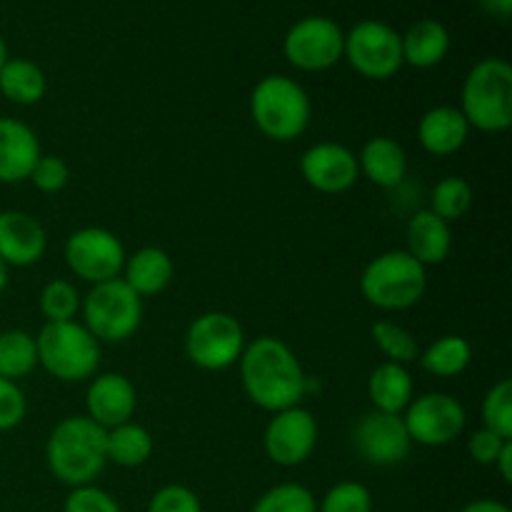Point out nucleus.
<instances>
[{
	"mask_svg": "<svg viewBox=\"0 0 512 512\" xmlns=\"http://www.w3.org/2000/svg\"><path fill=\"white\" fill-rule=\"evenodd\" d=\"M28 180H33V185L40 193L55 195L68 185L70 168L60 155H40Z\"/></svg>",
	"mask_w": 512,
	"mask_h": 512,
	"instance_id": "obj_35",
	"label": "nucleus"
},
{
	"mask_svg": "<svg viewBox=\"0 0 512 512\" xmlns=\"http://www.w3.org/2000/svg\"><path fill=\"white\" fill-rule=\"evenodd\" d=\"M470 125L460 108L453 105H438L423 113L418 123V143L425 153L435 158H448L455 155L470 138Z\"/></svg>",
	"mask_w": 512,
	"mask_h": 512,
	"instance_id": "obj_19",
	"label": "nucleus"
},
{
	"mask_svg": "<svg viewBox=\"0 0 512 512\" xmlns=\"http://www.w3.org/2000/svg\"><path fill=\"white\" fill-rule=\"evenodd\" d=\"M250 512H318V500L305 485L283 483L265 490Z\"/></svg>",
	"mask_w": 512,
	"mask_h": 512,
	"instance_id": "obj_32",
	"label": "nucleus"
},
{
	"mask_svg": "<svg viewBox=\"0 0 512 512\" xmlns=\"http://www.w3.org/2000/svg\"><path fill=\"white\" fill-rule=\"evenodd\" d=\"M300 175L318 193H348L360 180L358 155L340 143H315L300 155Z\"/></svg>",
	"mask_w": 512,
	"mask_h": 512,
	"instance_id": "obj_15",
	"label": "nucleus"
},
{
	"mask_svg": "<svg viewBox=\"0 0 512 512\" xmlns=\"http://www.w3.org/2000/svg\"><path fill=\"white\" fill-rule=\"evenodd\" d=\"M245 350V330L230 313L210 310L198 315L185 333V355L208 373L233 368Z\"/></svg>",
	"mask_w": 512,
	"mask_h": 512,
	"instance_id": "obj_8",
	"label": "nucleus"
},
{
	"mask_svg": "<svg viewBox=\"0 0 512 512\" xmlns=\"http://www.w3.org/2000/svg\"><path fill=\"white\" fill-rule=\"evenodd\" d=\"M65 265L75 278L90 285L108 283L123 275L125 248L115 233L105 228H80L68 235L63 248Z\"/></svg>",
	"mask_w": 512,
	"mask_h": 512,
	"instance_id": "obj_11",
	"label": "nucleus"
},
{
	"mask_svg": "<svg viewBox=\"0 0 512 512\" xmlns=\"http://www.w3.org/2000/svg\"><path fill=\"white\" fill-rule=\"evenodd\" d=\"M483 428L493 430L500 438L512 440V380L503 378L485 393L480 408Z\"/></svg>",
	"mask_w": 512,
	"mask_h": 512,
	"instance_id": "obj_33",
	"label": "nucleus"
},
{
	"mask_svg": "<svg viewBox=\"0 0 512 512\" xmlns=\"http://www.w3.org/2000/svg\"><path fill=\"white\" fill-rule=\"evenodd\" d=\"M38 365L60 383H83L98 373L100 343L83 323H45L35 335Z\"/></svg>",
	"mask_w": 512,
	"mask_h": 512,
	"instance_id": "obj_6",
	"label": "nucleus"
},
{
	"mask_svg": "<svg viewBox=\"0 0 512 512\" xmlns=\"http://www.w3.org/2000/svg\"><path fill=\"white\" fill-rule=\"evenodd\" d=\"M45 463L53 478L68 488L93 485L108 465L105 430L88 415H70L55 423L45 443Z\"/></svg>",
	"mask_w": 512,
	"mask_h": 512,
	"instance_id": "obj_2",
	"label": "nucleus"
},
{
	"mask_svg": "<svg viewBox=\"0 0 512 512\" xmlns=\"http://www.w3.org/2000/svg\"><path fill=\"white\" fill-rule=\"evenodd\" d=\"M148 512H203V505L185 485H165L150 498Z\"/></svg>",
	"mask_w": 512,
	"mask_h": 512,
	"instance_id": "obj_38",
	"label": "nucleus"
},
{
	"mask_svg": "<svg viewBox=\"0 0 512 512\" xmlns=\"http://www.w3.org/2000/svg\"><path fill=\"white\" fill-rule=\"evenodd\" d=\"M480 5H483L485 13L493 15V18L508 20L512 15V0H480Z\"/></svg>",
	"mask_w": 512,
	"mask_h": 512,
	"instance_id": "obj_41",
	"label": "nucleus"
},
{
	"mask_svg": "<svg viewBox=\"0 0 512 512\" xmlns=\"http://www.w3.org/2000/svg\"><path fill=\"white\" fill-rule=\"evenodd\" d=\"M505 443H508V438H500V435L493 433V430L480 428L470 435L468 453L478 465H495V460H498L500 450L505 448Z\"/></svg>",
	"mask_w": 512,
	"mask_h": 512,
	"instance_id": "obj_39",
	"label": "nucleus"
},
{
	"mask_svg": "<svg viewBox=\"0 0 512 512\" xmlns=\"http://www.w3.org/2000/svg\"><path fill=\"white\" fill-rule=\"evenodd\" d=\"M450 250H453L450 223L438 218L433 210H418L405 230V253L413 255L423 268H430L445 263Z\"/></svg>",
	"mask_w": 512,
	"mask_h": 512,
	"instance_id": "obj_20",
	"label": "nucleus"
},
{
	"mask_svg": "<svg viewBox=\"0 0 512 512\" xmlns=\"http://www.w3.org/2000/svg\"><path fill=\"white\" fill-rule=\"evenodd\" d=\"M138 408V393L123 373L93 375L85 393V415L103 430L133 420Z\"/></svg>",
	"mask_w": 512,
	"mask_h": 512,
	"instance_id": "obj_16",
	"label": "nucleus"
},
{
	"mask_svg": "<svg viewBox=\"0 0 512 512\" xmlns=\"http://www.w3.org/2000/svg\"><path fill=\"white\" fill-rule=\"evenodd\" d=\"M403 63L410 68L428 70L443 63L450 53V30L440 20L423 18L410 25L403 35Z\"/></svg>",
	"mask_w": 512,
	"mask_h": 512,
	"instance_id": "obj_22",
	"label": "nucleus"
},
{
	"mask_svg": "<svg viewBox=\"0 0 512 512\" xmlns=\"http://www.w3.org/2000/svg\"><path fill=\"white\" fill-rule=\"evenodd\" d=\"M403 423L413 445L443 448V445L455 443L463 435L468 413H465L463 403L453 395L425 393L410 400L403 413Z\"/></svg>",
	"mask_w": 512,
	"mask_h": 512,
	"instance_id": "obj_12",
	"label": "nucleus"
},
{
	"mask_svg": "<svg viewBox=\"0 0 512 512\" xmlns=\"http://www.w3.org/2000/svg\"><path fill=\"white\" fill-rule=\"evenodd\" d=\"M318 512H373V495L363 483L343 480L325 493Z\"/></svg>",
	"mask_w": 512,
	"mask_h": 512,
	"instance_id": "obj_34",
	"label": "nucleus"
},
{
	"mask_svg": "<svg viewBox=\"0 0 512 512\" xmlns=\"http://www.w3.org/2000/svg\"><path fill=\"white\" fill-rule=\"evenodd\" d=\"M460 113L470 128L505 133L512 125V65L505 58H483L468 70L460 88Z\"/></svg>",
	"mask_w": 512,
	"mask_h": 512,
	"instance_id": "obj_4",
	"label": "nucleus"
},
{
	"mask_svg": "<svg viewBox=\"0 0 512 512\" xmlns=\"http://www.w3.org/2000/svg\"><path fill=\"white\" fill-rule=\"evenodd\" d=\"M10 55H8V45H5V38L3 35H0V68H3L5 65V60H8Z\"/></svg>",
	"mask_w": 512,
	"mask_h": 512,
	"instance_id": "obj_44",
	"label": "nucleus"
},
{
	"mask_svg": "<svg viewBox=\"0 0 512 512\" xmlns=\"http://www.w3.org/2000/svg\"><path fill=\"white\" fill-rule=\"evenodd\" d=\"M63 512H123L118 500L103 488L95 485H83V488H73L65 498Z\"/></svg>",
	"mask_w": 512,
	"mask_h": 512,
	"instance_id": "obj_36",
	"label": "nucleus"
},
{
	"mask_svg": "<svg viewBox=\"0 0 512 512\" xmlns=\"http://www.w3.org/2000/svg\"><path fill=\"white\" fill-rule=\"evenodd\" d=\"M173 258L163 248H140L125 258L123 280L140 295V298H153L160 295L173 283Z\"/></svg>",
	"mask_w": 512,
	"mask_h": 512,
	"instance_id": "obj_23",
	"label": "nucleus"
},
{
	"mask_svg": "<svg viewBox=\"0 0 512 512\" xmlns=\"http://www.w3.org/2000/svg\"><path fill=\"white\" fill-rule=\"evenodd\" d=\"M48 248L43 223L23 210L0 213V260L8 268H30L40 263Z\"/></svg>",
	"mask_w": 512,
	"mask_h": 512,
	"instance_id": "obj_17",
	"label": "nucleus"
},
{
	"mask_svg": "<svg viewBox=\"0 0 512 512\" xmlns=\"http://www.w3.org/2000/svg\"><path fill=\"white\" fill-rule=\"evenodd\" d=\"M38 305L45 323H68L80 313V293L70 280L55 278L43 285Z\"/></svg>",
	"mask_w": 512,
	"mask_h": 512,
	"instance_id": "obj_31",
	"label": "nucleus"
},
{
	"mask_svg": "<svg viewBox=\"0 0 512 512\" xmlns=\"http://www.w3.org/2000/svg\"><path fill=\"white\" fill-rule=\"evenodd\" d=\"M428 290V268L405 250H388L365 265L360 275V295L365 303L385 313L408 310L423 300Z\"/></svg>",
	"mask_w": 512,
	"mask_h": 512,
	"instance_id": "obj_5",
	"label": "nucleus"
},
{
	"mask_svg": "<svg viewBox=\"0 0 512 512\" xmlns=\"http://www.w3.org/2000/svg\"><path fill=\"white\" fill-rule=\"evenodd\" d=\"M8 265L3 263V260H0V295L5 293V290H8Z\"/></svg>",
	"mask_w": 512,
	"mask_h": 512,
	"instance_id": "obj_43",
	"label": "nucleus"
},
{
	"mask_svg": "<svg viewBox=\"0 0 512 512\" xmlns=\"http://www.w3.org/2000/svg\"><path fill=\"white\" fill-rule=\"evenodd\" d=\"M345 33L328 15H305L295 20L283 38V55L303 73H323L343 60Z\"/></svg>",
	"mask_w": 512,
	"mask_h": 512,
	"instance_id": "obj_10",
	"label": "nucleus"
},
{
	"mask_svg": "<svg viewBox=\"0 0 512 512\" xmlns=\"http://www.w3.org/2000/svg\"><path fill=\"white\" fill-rule=\"evenodd\" d=\"M473 185L465 178H458V175H450V178H443L433 188V195H430V208L438 218H443L445 223H455V220L465 218L473 208Z\"/></svg>",
	"mask_w": 512,
	"mask_h": 512,
	"instance_id": "obj_30",
	"label": "nucleus"
},
{
	"mask_svg": "<svg viewBox=\"0 0 512 512\" xmlns=\"http://www.w3.org/2000/svg\"><path fill=\"white\" fill-rule=\"evenodd\" d=\"M370 338H373L375 348L380 350L385 363H398L408 368V365L415 363L420 355L413 333L405 330L403 325L393 323V320H378V323H373Z\"/></svg>",
	"mask_w": 512,
	"mask_h": 512,
	"instance_id": "obj_29",
	"label": "nucleus"
},
{
	"mask_svg": "<svg viewBox=\"0 0 512 512\" xmlns=\"http://www.w3.org/2000/svg\"><path fill=\"white\" fill-rule=\"evenodd\" d=\"M318 445V420L310 410L295 408L273 413L263 435L265 455L280 468L303 465Z\"/></svg>",
	"mask_w": 512,
	"mask_h": 512,
	"instance_id": "obj_14",
	"label": "nucleus"
},
{
	"mask_svg": "<svg viewBox=\"0 0 512 512\" xmlns=\"http://www.w3.org/2000/svg\"><path fill=\"white\" fill-rule=\"evenodd\" d=\"M413 390V375L398 363H380L368 378V398L378 413L403 415L413 400Z\"/></svg>",
	"mask_w": 512,
	"mask_h": 512,
	"instance_id": "obj_24",
	"label": "nucleus"
},
{
	"mask_svg": "<svg viewBox=\"0 0 512 512\" xmlns=\"http://www.w3.org/2000/svg\"><path fill=\"white\" fill-rule=\"evenodd\" d=\"M38 368V348L28 330L10 328L0 333V378L18 380L28 378Z\"/></svg>",
	"mask_w": 512,
	"mask_h": 512,
	"instance_id": "obj_28",
	"label": "nucleus"
},
{
	"mask_svg": "<svg viewBox=\"0 0 512 512\" xmlns=\"http://www.w3.org/2000/svg\"><path fill=\"white\" fill-rule=\"evenodd\" d=\"M250 118L273 143H293L308 130L313 105L298 80L288 75H265L250 93Z\"/></svg>",
	"mask_w": 512,
	"mask_h": 512,
	"instance_id": "obj_3",
	"label": "nucleus"
},
{
	"mask_svg": "<svg viewBox=\"0 0 512 512\" xmlns=\"http://www.w3.org/2000/svg\"><path fill=\"white\" fill-rule=\"evenodd\" d=\"M460 512H512V510L505 503H500V500L483 498V500H473V503H468Z\"/></svg>",
	"mask_w": 512,
	"mask_h": 512,
	"instance_id": "obj_42",
	"label": "nucleus"
},
{
	"mask_svg": "<svg viewBox=\"0 0 512 512\" xmlns=\"http://www.w3.org/2000/svg\"><path fill=\"white\" fill-rule=\"evenodd\" d=\"M40 155L43 150H40L35 130L23 120L3 115L0 118V183H25Z\"/></svg>",
	"mask_w": 512,
	"mask_h": 512,
	"instance_id": "obj_18",
	"label": "nucleus"
},
{
	"mask_svg": "<svg viewBox=\"0 0 512 512\" xmlns=\"http://www.w3.org/2000/svg\"><path fill=\"white\" fill-rule=\"evenodd\" d=\"M0 93L13 105H35L48 93V78L33 60L8 58L0 68Z\"/></svg>",
	"mask_w": 512,
	"mask_h": 512,
	"instance_id": "obj_25",
	"label": "nucleus"
},
{
	"mask_svg": "<svg viewBox=\"0 0 512 512\" xmlns=\"http://www.w3.org/2000/svg\"><path fill=\"white\" fill-rule=\"evenodd\" d=\"M358 170L378 188L393 190L408 178V155L398 140L388 135H375L360 150Z\"/></svg>",
	"mask_w": 512,
	"mask_h": 512,
	"instance_id": "obj_21",
	"label": "nucleus"
},
{
	"mask_svg": "<svg viewBox=\"0 0 512 512\" xmlns=\"http://www.w3.org/2000/svg\"><path fill=\"white\" fill-rule=\"evenodd\" d=\"M238 368L240 385L250 403L268 413L295 408L310 390V380L298 355L288 343L273 335H260L245 345Z\"/></svg>",
	"mask_w": 512,
	"mask_h": 512,
	"instance_id": "obj_1",
	"label": "nucleus"
},
{
	"mask_svg": "<svg viewBox=\"0 0 512 512\" xmlns=\"http://www.w3.org/2000/svg\"><path fill=\"white\" fill-rule=\"evenodd\" d=\"M343 58L368 80H390L405 65L400 33L375 18L360 20L345 33Z\"/></svg>",
	"mask_w": 512,
	"mask_h": 512,
	"instance_id": "obj_9",
	"label": "nucleus"
},
{
	"mask_svg": "<svg viewBox=\"0 0 512 512\" xmlns=\"http://www.w3.org/2000/svg\"><path fill=\"white\" fill-rule=\"evenodd\" d=\"M28 413V400L25 393L13 380L0 378V433L18 428Z\"/></svg>",
	"mask_w": 512,
	"mask_h": 512,
	"instance_id": "obj_37",
	"label": "nucleus"
},
{
	"mask_svg": "<svg viewBox=\"0 0 512 512\" xmlns=\"http://www.w3.org/2000/svg\"><path fill=\"white\" fill-rule=\"evenodd\" d=\"M350 443L355 453L375 468H393L405 463L413 448L403 415L378 413V410L360 415L350 433Z\"/></svg>",
	"mask_w": 512,
	"mask_h": 512,
	"instance_id": "obj_13",
	"label": "nucleus"
},
{
	"mask_svg": "<svg viewBox=\"0 0 512 512\" xmlns=\"http://www.w3.org/2000/svg\"><path fill=\"white\" fill-rule=\"evenodd\" d=\"M105 455L118 468H140L153 455V435L143 425L128 423L105 430Z\"/></svg>",
	"mask_w": 512,
	"mask_h": 512,
	"instance_id": "obj_26",
	"label": "nucleus"
},
{
	"mask_svg": "<svg viewBox=\"0 0 512 512\" xmlns=\"http://www.w3.org/2000/svg\"><path fill=\"white\" fill-rule=\"evenodd\" d=\"M495 468H498L500 478L505 480V483H512V440L505 443V448L500 450L498 460H495Z\"/></svg>",
	"mask_w": 512,
	"mask_h": 512,
	"instance_id": "obj_40",
	"label": "nucleus"
},
{
	"mask_svg": "<svg viewBox=\"0 0 512 512\" xmlns=\"http://www.w3.org/2000/svg\"><path fill=\"white\" fill-rule=\"evenodd\" d=\"M83 325L98 343H125L143 323V298L123 278L90 288L80 300Z\"/></svg>",
	"mask_w": 512,
	"mask_h": 512,
	"instance_id": "obj_7",
	"label": "nucleus"
},
{
	"mask_svg": "<svg viewBox=\"0 0 512 512\" xmlns=\"http://www.w3.org/2000/svg\"><path fill=\"white\" fill-rule=\"evenodd\" d=\"M418 363L430 375L458 378L473 363V348L463 335H443L418 355Z\"/></svg>",
	"mask_w": 512,
	"mask_h": 512,
	"instance_id": "obj_27",
	"label": "nucleus"
}]
</instances>
